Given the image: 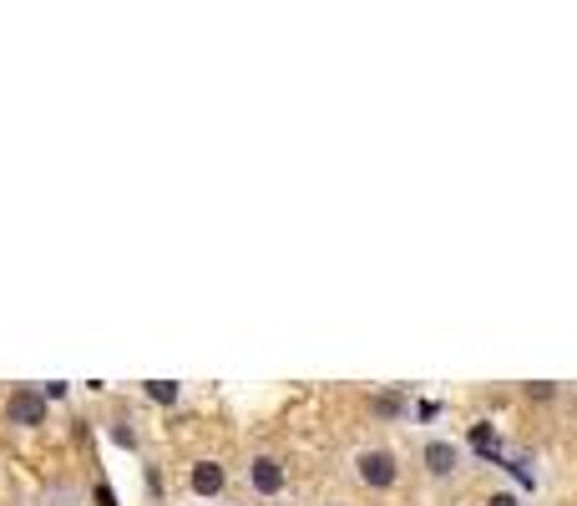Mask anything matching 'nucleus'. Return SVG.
I'll use <instances>...</instances> for the list:
<instances>
[{"label": "nucleus", "instance_id": "nucleus-1", "mask_svg": "<svg viewBox=\"0 0 577 506\" xmlns=\"http://www.w3.org/2000/svg\"><path fill=\"white\" fill-rule=\"evenodd\" d=\"M350 471H355V481L365 486V491H395L400 486V456L390 451V446H360L355 456H350Z\"/></svg>", "mask_w": 577, "mask_h": 506}, {"label": "nucleus", "instance_id": "nucleus-2", "mask_svg": "<svg viewBox=\"0 0 577 506\" xmlns=\"http://www.w3.org/2000/svg\"><path fill=\"white\" fill-rule=\"evenodd\" d=\"M421 471H426V481H436V486H456L461 471H466V451H461L456 441L431 436V441H421Z\"/></svg>", "mask_w": 577, "mask_h": 506}, {"label": "nucleus", "instance_id": "nucleus-3", "mask_svg": "<svg viewBox=\"0 0 577 506\" xmlns=\"http://www.w3.org/2000/svg\"><path fill=\"white\" fill-rule=\"evenodd\" d=\"M243 481H249V491H254L259 501H279L284 486H289V466H284V456H274V451H254L249 466H243Z\"/></svg>", "mask_w": 577, "mask_h": 506}, {"label": "nucleus", "instance_id": "nucleus-4", "mask_svg": "<svg viewBox=\"0 0 577 506\" xmlns=\"http://www.w3.org/2000/svg\"><path fill=\"white\" fill-rule=\"evenodd\" d=\"M46 415H51V405H46L41 385H16V390H11V400H6V420H11V426H21V431H41V426H46Z\"/></svg>", "mask_w": 577, "mask_h": 506}, {"label": "nucleus", "instance_id": "nucleus-5", "mask_svg": "<svg viewBox=\"0 0 577 506\" xmlns=\"http://www.w3.org/2000/svg\"><path fill=\"white\" fill-rule=\"evenodd\" d=\"M188 491H193L198 501L223 496V491H228V466H223L218 456H198V461L188 466Z\"/></svg>", "mask_w": 577, "mask_h": 506}, {"label": "nucleus", "instance_id": "nucleus-6", "mask_svg": "<svg viewBox=\"0 0 577 506\" xmlns=\"http://www.w3.org/2000/svg\"><path fill=\"white\" fill-rule=\"evenodd\" d=\"M36 506H87V491H81L76 481H56L36 496Z\"/></svg>", "mask_w": 577, "mask_h": 506}, {"label": "nucleus", "instance_id": "nucleus-7", "mask_svg": "<svg viewBox=\"0 0 577 506\" xmlns=\"http://www.w3.org/2000/svg\"><path fill=\"white\" fill-rule=\"evenodd\" d=\"M142 395H147L152 405H162V410H173V405L183 400V385H178V380H142Z\"/></svg>", "mask_w": 577, "mask_h": 506}, {"label": "nucleus", "instance_id": "nucleus-8", "mask_svg": "<svg viewBox=\"0 0 577 506\" xmlns=\"http://www.w3.org/2000/svg\"><path fill=\"white\" fill-rule=\"evenodd\" d=\"M562 395V385H552V380H532L527 385V400H557Z\"/></svg>", "mask_w": 577, "mask_h": 506}, {"label": "nucleus", "instance_id": "nucleus-9", "mask_svg": "<svg viewBox=\"0 0 577 506\" xmlns=\"http://www.w3.org/2000/svg\"><path fill=\"white\" fill-rule=\"evenodd\" d=\"M41 395H46V405H56V400H66V395H71V385H66V380H46V385H41Z\"/></svg>", "mask_w": 577, "mask_h": 506}, {"label": "nucleus", "instance_id": "nucleus-10", "mask_svg": "<svg viewBox=\"0 0 577 506\" xmlns=\"http://www.w3.org/2000/svg\"><path fill=\"white\" fill-rule=\"evenodd\" d=\"M486 506H522V496H517V491H497Z\"/></svg>", "mask_w": 577, "mask_h": 506}]
</instances>
